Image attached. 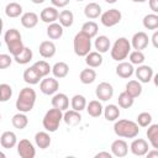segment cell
Instances as JSON below:
<instances>
[{"label": "cell", "instance_id": "1", "mask_svg": "<svg viewBox=\"0 0 158 158\" xmlns=\"http://www.w3.org/2000/svg\"><path fill=\"white\" fill-rule=\"evenodd\" d=\"M114 132L122 138H135L139 133V127L135 121L122 118L115 121Z\"/></svg>", "mask_w": 158, "mask_h": 158}, {"label": "cell", "instance_id": "2", "mask_svg": "<svg viewBox=\"0 0 158 158\" xmlns=\"http://www.w3.org/2000/svg\"><path fill=\"white\" fill-rule=\"evenodd\" d=\"M35 102H36V91L30 88V86H26L23 89L20 90V94L17 96V100H16V109L20 111V112H30L33 106H35Z\"/></svg>", "mask_w": 158, "mask_h": 158}, {"label": "cell", "instance_id": "3", "mask_svg": "<svg viewBox=\"0 0 158 158\" xmlns=\"http://www.w3.org/2000/svg\"><path fill=\"white\" fill-rule=\"evenodd\" d=\"M4 40H5V43L7 46V49L10 52V54L12 57L17 56L22 49H23V43H22V40H21V33L19 30L16 28H10L5 32V36H4Z\"/></svg>", "mask_w": 158, "mask_h": 158}, {"label": "cell", "instance_id": "4", "mask_svg": "<svg viewBox=\"0 0 158 158\" xmlns=\"http://www.w3.org/2000/svg\"><path fill=\"white\" fill-rule=\"evenodd\" d=\"M130 52H131V43H130V41L126 37H120V38H117L114 42L112 48L110 51V54H111V58L114 60L121 62V60L127 58Z\"/></svg>", "mask_w": 158, "mask_h": 158}, {"label": "cell", "instance_id": "5", "mask_svg": "<svg viewBox=\"0 0 158 158\" xmlns=\"http://www.w3.org/2000/svg\"><path fill=\"white\" fill-rule=\"evenodd\" d=\"M63 120V112L62 110L59 109H49L46 115L43 116V120H42V125L44 127L46 131L48 132H56L59 127V123L60 121Z\"/></svg>", "mask_w": 158, "mask_h": 158}, {"label": "cell", "instance_id": "6", "mask_svg": "<svg viewBox=\"0 0 158 158\" xmlns=\"http://www.w3.org/2000/svg\"><path fill=\"white\" fill-rule=\"evenodd\" d=\"M73 48H74V53L79 57H85L90 49H91V38L85 35L84 32H78L74 36V41H73Z\"/></svg>", "mask_w": 158, "mask_h": 158}, {"label": "cell", "instance_id": "7", "mask_svg": "<svg viewBox=\"0 0 158 158\" xmlns=\"http://www.w3.org/2000/svg\"><path fill=\"white\" fill-rule=\"evenodd\" d=\"M122 19V14L117 9H110L100 15V21L105 27H112L117 25Z\"/></svg>", "mask_w": 158, "mask_h": 158}, {"label": "cell", "instance_id": "8", "mask_svg": "<svg viewBox=\"0 0 158 158\" xmlns=\"http://www.w3.org/2000/svg\"><path fill=\"white\" fill-rule=\"evenodd\" d=\"M58 88H59V83H58V80L56 78L48 77V78L42 79L41 83H40V90L44 95H53V94H56Z\"/></svg>", "mask_w": 158, "mask_h": 158}, {"label": "cell", "instance_id": "9", "mask_svg": "<svg viewBox=\"0 0 158 158\" xmlns=\"http://www.w3.org/2000/svg\"><path fill=\"white\" fill-rule=\"evenodd\" d=\"M95 94H96V98L101 101H107L112 98L114 95V88L110 83L107 81H101L96 89H95Z\"/></svg>", "mask_w": 158, "mask_h": 158}, {"label": "cell", "instance_id": "10", "mask_svg": "<svg viewBox=\"0 0 158 158\" xmlns=\"http://www.w3.org/2000/svg\"><path fill=\"white\" fill-rule=\"evenodd\" d=\"M16 146H17V154L21 158H33L36 156V149L28 139H21Z\"/></svg>", "mask_w": 158, "mask_h": 158}, {"label": "cell", "instance_id": "11", "mask_svg": "<svg viewBox=\"0 0 158 158\" xmlns=\"http://www.w3.org/2000/svg\"><path fill=\"white\" fill-rule=\"evenodd\" d=\"M131 47L136 51H142L144 49L148 43H149V38H148V35L143 31H139V32H136L133 36H132V40H131Z\"/></svg>", "mask_w": 158, "mask_h": 158}, {"label": "cell", "instance_id": "12", "mask_svg": "<svg viewBox=\"0 0 158 158\" xmlns=\"http://www.w3.org/2000/svg\"><path fill=\"white\" fill-rule=\"evenodd\" d=\"M130 149L135 156L142 157V156H146V153L149 151V146H148V142L146 139L136 138V139L132 141V143L130 146Z\"/></svg>", "mask_w": 158, "mask_h": 158}, {"label": "cell", "instance_id": "13", "mask_svg": "<svg viewBox=\"0 0 158 158\" xmlns=\"http://www.w3.org/2000/svg\"><path fill=\"white\" fill-rule=\"evenodd\" d=\"M138 79L139 83H149L152 80V77H153V69L152 67L149 65H144V64H139L138 68L133 72Z\"/></svg>", "mask_w": 158, "mask_h": 158}, {"label": "cell", "instance_id": "14", "mask_svg": "<svg viewBox=\"0 0 158 158\" xmlns=\"http://www.w3.org/2000/svg\"><path fill=\"white\" fill-rule=\"evenodd\" d=\"M128 153V144L125 139H115L111 143V154L118 158L127 156Z\"/></svg>", "mask_w": 158, "mask_h": 158}, {"label": "cell", "instance_id": "15", "mask_svg": "<svg viewBox=\"0 0 158 158\" xmlns=\"http://www.w3.org/2000/svg\"><path fill=\"white\" fill-rule=\"evenodd\" d=\"M58 15H59V12H58L57 7H54V6H47V7H44L41 11L40 19L43 22H46V23H52V22H56L58 20Z\"/></svg>", "mask_w": 158, "mask_h": 158}, {"label": "cell", "instance_id": "16", "mask_svg": "<svg viewBox=\"0 0 158 158\" xmlns=\"http://www.w3.org/2000/svg\"><path fill=\"white\" fill-rule=\"evenodd\" d=\"M51 102H52V106L53 107L59 109L62 111H65L69 107V98L65 94H63V93L54 94L53 98H52V100H51Z\"/></svg>", "mask_w": 158, "mask_h": 158}, {"label": "cell", "instance_id": "17", "mask_svg": "<svg viewBox=\"0 0 158 158\" xmlns=\"http://www.w3.org/2000/svg\"><path fill=\"white\" fill-rule=\"evenodd\" d=\"M133 72H135L133 64H131L130 62H123V60H121V62L117 64V67H116V74H117L120 78H122V79H127V78L132 77Z\"/></svg>", "mask_w": 158, "mask_h": 158}, {"label": "cell", "instance_id": "18", "mask_svg": "<svg viewBox=\"0 0 158 158\" xmlns=\"http://www.w3.org/2000/svg\"><path fill=\"white\" fill-rule=\"evenodd\" d=\"M20 21L25 28H33L38 23V15L33 11H28V12H25L21 15Z\"/></svg>", "mask_w": 158, "mask_h": 158}, {"label": "cell", "instance_id": "19", "mask_svg": "<svg viewBox=\"0 0 158 158\" xmlns=\"http://www.w3.org/2000/svg\"><path fill=\"white\" fill-rule=\"evenodd\" d=\"M56 44L52 41H42L38 47V52L43 58H52L56 54Z\"/></svg>", "mask_w": 158, "mask_h": 158}, {"label": "cell", "instance_id": "20", "mask_svg": "<svg viewBox=\"0 0 158 158\" xmlns=\"http://www.w3.org/2000/svg\"><path fill=\"white\" fill-rule=\"evenodd\" d=\"M0 144L4 148H6V149L14 148L17 144V137H16L15 132H12V131H5L1 135V137H0Z\"/></svg>", "mask_w": 158, "mask_h": 158}, {"label": "cell", "instance_id": "21", "mask_svg": "<svg viewBox=\"0 0 158 158\" xmlns=\"http://www.w3.org/2000/svg\"><path fill=\"white\" fill-rule=\"evenodd\" d=\"M63 121L68 125V126H77L80 123L81 121V115L79 111L75 110H65V112L63 114Z\"/></svg>", "mask_w": 158, "mask_h": 158}, {"label": "cell", "instance_id": "22", "mask_svg": "<svg viewBox=\"0 0 158 158\" xmlns=\"http://www.w3.org/2000/svg\"><path fill=\"white\" fill-rule=\"evenodd\" d=\"M102 60H104V58H102L101 53H99L98 51H95V52H91L90 51L85 56V63L90 68H98V67H100L102 64Z\"/></svg>", "mask_w": 158, "mask_h": 158}, {"label": "cell", "instance_id": "23", "mask_svg": "<svg viewBox=\"0 0 158 158\" xmlns=\"http://www.w3.org/2000/svg\"><path fill=\"white\" fill-rule=\"evenodd\" d=\"M41 79H42V77L37 73V70L33 67H30V68L25 69V72H23V80H25V83H27L30 85H35V84H38Z\"/></svg>", "mask_w": 158, "mask_h": 158}, {"label": "cell", "instance_id": "24", "mask_svg": "<svg viewBox=\"0 0 158 158\" xmlns=\"http://www.w3.org/2000/svg\"><path fill=\"white\" fill-rule=\"evenodd\" d=\"M54 75V78H58V79H62V78H65L69 73V65L65 63V62H57L53 67H52V70H51Z\"/></svg>", "mask_w": 158, "mask_h": 158}, {"label": "cell", "instance_id": "25", "mask_svg": "<svg viewBox=\"0 0 158 158\" xmlns=\"http://www.w3.org/2000/svg\"><path fill=\"white\" fill-rule=\"evenodd\" d=\"M84 15L90 20L98 19L101 15V6L96 2H89L84 7Z\"/></svg>", "mask_w": 158, "mask_h": 158}, {"label": "cell", "instance_id": "26", "mask_svg": "<svg viewBox=\"0 0 158 158\" xmlns=\"http://www.w3.org/2000/svg\"><path fill=\"white\" fill-rule=\"evenodd\" d=\"M102 114H104L105 120H107V121H116L120 117V109H118V106H116L114 104H109L107 106L104 107Z\"/></svg>", "mask_w": 158, "mask_h": 158}, {"label": "cell", "instance_id": "27", "mask_svg": "<svg viewBox=\"0 0 158 158\" xmlns=\"http://www.w3.org/2000/svg\"><path fill=\"white\" fill-rule=\"evenodd\" d=\"M47 36H48L51 40H59V38L63 36V26H62L60 23H57V22L48 23V27H47Z\"/></svg>", "mask_w": 158, "mask_h": 158}, {"label": "cell", "instance_id": "28", "mask_svg": "<svg viewBox=\"0 0 158 158\" xmlns=\"http://www.w3.org/2000/svg\"><path fill=\"white\" fill-rule=\"evenodd\" d=\"M35 142H36L38 148L46 149V148H48L51 146V137H49V135L47 132L40 131V132H37L35 135Z\"/></svg>", "mask_w": 158, "mask_h": 158}, {"label": "cell", "instance_id": "29", "mask_svg": "<svg viewBox=\"0 0 158 158\" xmlns=\"http://www.w3.org/2000/svg\"><path fill=\"white\" fill-rule=\"evenodd\" d=\"M125 91L128 95H131L133 99H136L142 94V85L138 80H130L126 84V90Z\"/></svg>", "mask_w": 158, "mask_h": 158}, {"label": "cell", "instance_id": "30", "mask_svg": "<svg viewBox=\"0 0 158 158\" xmlns=\"http://www.w3.org/2000/svg\"><path fill=\"white\" fill-rule=\"evenodd\" d=\"M85 109H86L88 114L91 117H99L102 114V110H104V107H102V105H101V102L99 100H91V101H89V104H86Z\"/></svg>", "mask_w": 158, "mask_h": 158}, {"label": "cell", "instance_id": "31", "mask_svg": "<svg viewBox=\"0 0 158 158\" xmlns=\"http://www.w3.org/2000/svg\"><path fill=\"white\" fill-rule=\"evenodd\" d=\"M11 123H12V126L15 127V128H17V130H23L27 125H28V118H27V116L25 115V112H17V114H15L14 116H12V118H11Z\"/></svg>", "mask_w": 158, "mask_h": 158}, {"label": "cell", "instance_id": "32", "mask_svg": "<svg viewBox=\"0 0 158 158\" xmlns=\"http://www.w3.org/2000/svg\"><path fill=\"white\" fill-rule=\"evenodd\" d=\"M94 46H95V49H96L99 53H106V52L110 49L111 42H110L109 37H106V36L102 35V36L96 37Z\"/></svg>", "mask_w": 158, "mask_h": 158}, {"label": "cell", "instance_id": "33", "mask_svg": "<svg viewBox=\"0 0 158 158\" xmlns=\"http://www.w3.org/2000/svg\"><path fill=\"white\" fill-rule=\"evenodd\" d=\"M147 138L151 143V146L156 149H158V125L157 123H151L149 126H147Z\"/></svg>", "mask_w": 158, "mask_h": 158}, {"label": "cell", "instance_id": "34", "mask_svg": "<svg viewBox=\"0 0 158 158\" xmlns=\"http://www.w3.org/2000/svg\"><path fill=\"white\" fill-rule=\"evenodd\" d=\"M32 57H33L32 51H31L28 47H23V49H22L17 56H15L12 59H15V62H16L17 64H27V63L31 62Z\"/></svg>", "mask_w": 158, "mask_h": 158}, {"label": "cell", "instance_id": "35", "mask_svg": "<svg viewBox=\"0 0 158 158\" xmlns=\"http://www.w3.org/2000/svg\"><path fill=\"white\" fill-rule=\"evenodd\" d=\"M5 14L7 17L15 19L22 15V6L19 2H9L5 7Z\"/></svg>", "mask_w": 158, "mask_h": 158}, {"label": "cell", "instance_id": "36", "mask_svg": "<svg viewBox=\"0 0 158 158\" xmlns=\"http://www.w3.org/2000/svg\"><path fill=\"white\" fill-rule=\"evenodd\" d=\"M58 20L63 27H70L74 22V15L70 10H62L58 15Z\"/></svg>", "mask_w": 158, "mask_h": 158}, {"label": "cell", "instance_id": "37", "mask_svg": "<svg viewBox=\"0 0 158 158\" xmlns=\"http://www.w3.org/2000/svg\"><path fill=\"white\" fill-rule=\"evenodd\" d=\"M79 79L83 84H91L95 79H96V72L93 68H85L80 72L79 74Z\"/></svg>", "mask_w": 158, "mask_h": 158}, {"label": "cell", "instance_id": "38", "mask_svg": "<svg viewBox=\"0 0 158 158\" xmlns=\"http://www.w3.org/2000/svg\"><path fill=\"white\" fill-rule=\"evenodd\" d=\"M70 105H72V109L75 110V111H83L86 106V99L84 95H80V94H77L72 98L70 100Z\"/></svg>", "mask_w": 158, "mask_h": 158}, {"label": "cell", "instance_id": "39", "mask_svg": "<svg viewBox=\"0 0 158 158\" xmlns=\"http://www.w3.org/2000/svg\"><path fill=\"white\" fill-rule=\"evenodd\" d=\"M143 26L147 30H157L158 28V15L157 14H148L143 17Z\"/></svg>", "mask_w": 158, "mask_h": 158}, {"label": "cell", "instance_id": "40", "mask_svg": "<svg viewBox=\"0 0 158 158\" xmlns=\"http://www.w3.org/2000/svg\"><path fill=\"white\" fill-rule=\"evenodd\" d=\"M80 31L84 32L85 35H88L90 38H93V37H95L98 35L99 27H98V23L96 22H94V21H86L85 23H83Z\"/></svg>", "mask_w": 158, "mask_h": 158}, {"label": "cell", "instance_id": "41", "mask_svg": "<svg viewBox=\"0 0 158 158\" xmlns=\"http://www.w3.org/2000/svg\"><path fill=\"white\" fill-rule=\"evenodd\" d=\"M32 67L37 70V73H38L42 78L47 77V75L49 74V72L52 70V67H51L46 60H37Z\"/></svg>", "mask_w": 158, "mask_h": 158}, {"label": "cell", "instance_id": "42", "mask_svg": "<svg viewBox=\"0 0 158 158\" xmlns=\"http://www.w3.org/2000/svg\"><path fill=\"white\" fill-rule=\"evenodd\" d=\"M133 101H135V99H133L131 95H128L126 91H122V93L118 95V98H117L118 106L122 107V109H130V107L133 105Z\"/></svg>", "mask_w": 158, "mask_h": 158}, {"label": "cell", "instance_id": "43", "mask_svg": "<svg viewBox=\"0 0 158 158\" xmlns=\"http://www.w3.org/2000/svg\"><path fill=\"white\" fill-rule=\"evenodd\" d=\"M128 59H130V63L131 64H136V65H139L144 62V54L142 51H131L128 53Z\"/></svg>", "mask_w": 158, "mask_h": 158}, {"label": "cell", "instance_id": "44", "mask_svg": "<svg viewBox=\"0 0 158 158\" xmlns=\"http://www.w3.org/2000/svg\"><path fill=\"white\" fill-rule=\"evenodd\" d=\"M12 96V88L9 84H0V102L7 101Z\"/></svg>", "mask_w": 158, "mask_h": 158}, {"label": "cell", "instance_id": "45", "mask_svg": "<svg viewBox=\"0 0 158 158\" xmlns=\"http://www.w3.org/2000/svg\"><path fill=\"white\" fill-rule=\"evenodd\" d=\"M152 115L149 114V112H141V114H138V116H137V125L139 126V127H147V126H149L151 123H152Z\"/></svg>", "mask_w": 158, "mask_h": 158}, {"label": "cell", "instance_id": "46", "mask_svg": "<svg viewBox=\"0 0 158 158\" xmlns=\"http://www.w3.org/2000/svg\"><path fill=\"white\" fill-rule=\"evenodd\" d=\"M12 63V57L10 54L1 53L0 54V69H6L11 65Z\"/></svg>", "mask_w": 158, "mask_h": 158}, {"label": "cell", "instance_id": "47", "mask_svg": "<svg viewBox=\"0 0 158 158\" xmlns=\"http://www.w3.org/2000/svg\"><path fill=\"white\" fill-rule=\"evenodd\" d=\"M70 0H51L52 5L54 7H65L68 4H69Z\"/></svg>", "mask_w": 158, "mask_h": 158}, {"label": "cell", "instance_id": "48", "mask_svg": "<svg viewBox=\"0 0 158 158\" xmlns=\"http://www.w3.org/2000/svg\"><path fill=\"white\" fill-rule=\"evenodd\" d=\"M148 5H149V9L154 14L158 12V0H148Z\"/></svg>", "mask_w": 158, "mask_h": 158}, {"label": "cell", "instance_id": "49", "mask_svg": "<svg viewBox=\"0 0 158 158\" xmlns=\"http://www.w3.org/2000/svg\"><path fill=\"white\" fill-rule=\"evenodd\" d=\"M101 157H105V158H111L112 154L109 153V152H99L95 154V158H101Z\"/></svg>", "mask_w": 158, "mask_h": 158}, {"label": "cell", "instance_id": "50", "mask_svg": "<svg viewBox=\"0 0 158 158\" xmlns=\"http://www.w3.org/2000/svg\"><path fill=\"white\" fill-rule=\"evenodd\" d=\"M157 40H158V31L154 30V33H153V36H152V43H153V46H154L156 48L158 47V42H157Z\"/></svg>", "mask_w": 158, "mask_h": 158}, {"label": "cell", "instance_id": "51", "mask_svg": "<svg viewBox=\"0 0 158 158\" xmlns=\"http://www.w3.org/2000/svg\"><path fill=\"white\" fill-rule=\"evenodd\" d=\"M146 154H147V157H148V158H149V157H158V149L153 148V151H151V152L148 151Z\"/></svg>", "mask_w": 158, "mask_h": 158}, {"label": "cell", "instance_id": "52", "mask_svg": "<svg viewBox=\"0 0 158 158\" xmlns=\"http://www.w3.org/2000/svg\"><path fill=\"white\" fill-rule=\"evenodd\" d=\"M33 4H37V5H40V4H42V2H44L46 0H31Z\"/></svg>", "mask_w": 158, "mask_h": 158}, {"label": "cell", "instance_id": "53", "mask_svg": "<svg viewBox=\"0 0 158 158\" xmlns=\"http://www.w3.org/2000/svg\"><path fill=\"white\" fill-rule=\"evenodd\" d=\"M2 27H4V22H2V19L0 17V35H1V32H2Z\"/></svg>", "mask_w": 158, "mask_h": 158}, {"label": "cell", "instance_id": "54", "mask_svg": "<svg viewBox=\"0 0 158 158\" xmlns=\"http://www.w3.org/2000/svg\"><path fill=\"white\" fill-rule=\"evenodd\" d=\"M105 1H106L107 4H115V2L117 1V0H105Z\"/></svg>", "mask_w": 158, "mask_h": 158}, {"label": "cell", "instance_id": "55", "mask_svg": "<svg viewBox=\"0 0 158 158\" xmlns=\"http://www.w3.org/2000/svg\"><path fill=\"white\" fill-rule=\"evenodd\" d=\"M131 1H133V2H144L147 0H131Z\"/></svg>", "mask_w": 158, "mask_h": 158}, {"label": "cell", "instance_id": "56", "mask_svg": "<svg viewBox=\"0 0 158 158\" xmlns=\"http://www.w3.org/2000/svg\"><path fill=\"white\" fill-rule=\"evenodd\" d=\"M6 156H5V153H2V152H0V158H5Z\"/></svg>", "mask_w": 158, "mask_h": 158}, {"label": "cell", "instance_id": "57", "mask_svg": "<svg viewBox=\"0 0 158 158\" xmlns=\"http://www.w3.org/2000/svg\"><path fill=\"white\" fill-rule=\"evenodd\" d=\"M0 120H1V114H0Z\"/></svg>", "mask_w": 158, "mask_h": 158}, {"label": "cell", "instance_id": "58", "mask_svg": "<svg viewBox=\"0 0 158 158\" xmlns=\"http://www.w3.org/2000/svg\"><path fill=\"white\" fill-rule=\"evenodd\" d=\"M77 1H83V0H77Z\"/></svg>", "mask_w": 158, "mask_h": 158}]
</instances>
